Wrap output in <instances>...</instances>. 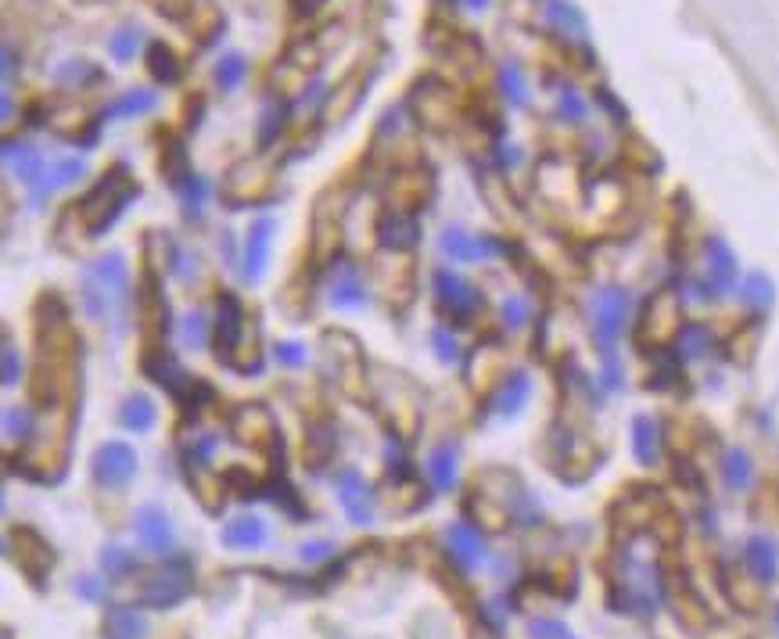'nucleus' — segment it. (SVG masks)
<instances>
[{
    "label": "nucleus",
    "mask_w": 779,
    "mask_h": 639,
    "mask_svg": "<svg viewBox=\"0 0 779 639\" xmlns=\"http://www.w3.org/2000/svg\"><path fill=\"white\" fill-rule=\"evenodd\" d=\"M496 90H499V98L510 104V109H525L532 94H528V75H525L522 62L503 58L499 69H496Z\"/></svg>",
    "instance_id": "28"
},
{
    "label": "nucleus",
    "mask_w": 779,
    "mask_h": 639,
    "mask_svg": "<svg viewBox=\"0 0 779 639\" xmlns=\"http://www.w3.org/2000/svg\"><path fill=\"white\" fill-rule=\"evenodd\" d=\"M54 80L65 83V87H87V83H98L101 80V69L90 65L87 58H69V62L54 72Z\"/></svg>",
    "instance_id": "40"
},
{
    "label": "nucleus",
    "mask_w": 779,
    "mask_h": 639,
    "mask_svg": "<svg viewBox=\"0 0 779 639\" xmlns=\"http://www.w3.org/2000/svg\"><path fill=\"white\" fill-rule=\"evenodd\" d=\"M0 557H8V542L4 539H0Z\"/></svg>",
    "instance_id": "56"
},
{
    "label": "nucleus",
    "mask_w": 779,
    "mask_h": 639,
    "mask_svg": "<svg viewBox=\"0 0 779 639\" xmlns=\"http://www.w3.org/2000/svg\"><path fill=\"white\" fill-rule=\"evenodd\" d=\"M532 320H536V306L525 292H510L499 298V327L510 331V334H522Z\"/></svg>",
    "instance_id": "33"
},
{
    "label": "nucleus",
    "mask_w": 779,
    "mask_h": 639,
    "mask_svg": "<svg viewBox=\"0 0 779 639\" xmlns=\"http://www.w3.org/2000/svg\"><path fill=\"white\" fill-rule=\"evenodd\" d=\"M543 14L546 22L554 26V33H564V37H575V40H586V14L578 11L571 0H546L543 4Z\"/></svg>",
    "instance_id": "30"
},
{
    "label": "nucleus",
    "mask_w": 779,
    "mask_h": 639,
    "mask_svg": "<svg viewBox=\"0 0 779 639\" xmlns=\"http://www.w3.org/2000/svg\"><path fill=\"white\" fill-rule=\"evenodd\" d=\"M421 241V223L409 209H388L385 216L377 220V245L392 252V255H406Z\"/></svg>",
    "instance_id": "16"
},
{
    "label": "nucleus",
    "mask_w": 779,
    "mask_h": 639,
    "mask_svg": "<svg viewBox=\"0 0 779 639\" xmlns=\"http://www.w3.org/2000/svg\"><path fill=\"white\" fill-rule=\"evenodd\" d=\"M554 119L564 126H575V130H583L589 123V115H593V104L589 98L583 94V87L571 83V80H557L554 83Z\"/></svg>",
    "instance_id": "22"
},
{
    "label": "nucleus",
    "mask_w": 779,
    "mask_h": 639,
    "mask_svg": "<svg viewBox=\"0 0 779 639\" xmlns=\"http://www.w3.org/2000/svg\"><path fill=\"white\" fill-rule=\"evenodd\" d=\"M438 252L446 263H456V266H485V263L503 258L510 248H507V241L496 234H475V231H467V226H446V231L438 234Z\"/></svg>",
    "instance_id": "6"
},
{
    "label": "nucleus",
    "mask_w": 779,
    "mask_h": 639,
    "mask_svg": "<svg viewBox=\"0 0 779 639\" xmlns=\"http://www.w3.org/2000/svg\"><path fill=\"white\" fill-rule=\"evenodd\" d=\"M101 568H104V575H112V578H127L136 568V557L127 550V546H104V550H101Z\"/></svg>",
    "instance_id": "43"
},
{
    "label": "nucleus",
    "mask_w": 779,
    "mask_h": 639,
    "mask_svg": "<svg viewBox=\"0 0 779 639\" xmlns=\"http://www.w3.org/2000/svg\"><path fill=\"white\" fill-rule=\"evenodd\" d=\"M719 475H722V485L729 493H747L755 485V456L747 453L743 446H729L719 460Z\"/></svg>",
    "instance_id": "24"
},
{
    "label": "nucleus",
    "mask_w": 779,
    "mask_h": 639,
    "mask_svg": "<svg viewBox=\"0 0 779 639\" xmlns=\"http://www.w3.org/2000/svg\"><path fill=\"white\" fill-rule=\"evenodd\" d=\"M75 592H80L83 600H101V578L83 575L80 582H75Z\"/></svg>",
    "instance_id": "53"
},
{
    "label": "nucleus",
    "mask_w": 779,
    "mask_h": 639,
    "mask_svg": "<svg viewBox=\"0 0 779 639\" xmlns=\"http://www.w3.org/2000/svg\"><path fill=\"white\" fill-rule=\"evenodd\" d=\"M176 194H180V202H183V216H188L191 223L194 220H202L205 216V209H209V197H212V184L205 176H198V173H188L176 184Z\"/></svg>",
    "instance_id": "32"
},
{
    "label": "nucleus",
    "mask_w": 779,
    "mask_h": 639,
    "mask_svg": "<svg viewBox=\"0 0 779 639\" xmlns=\"http://www.w3.org/2000/svg\"><path fill=\"white\" fill-rule=\"evenodd\" d=\"M273 359H277L284 371H302L305 363H310V353H305L302 342H277L273 345Z\"/></svg>",
    "instance_id": "47"
},
{
    "label": "nucleus",
    "mask_w": 779,
    "mask_h": 639,
    "mask_svg": "<svg viewBox=\"0 0 779 639\" xmlns=\"http://www.w3.org/2000/svg\"><path fill=\"white\" fill-rule=\"evenodd\" d=\"M334 493H338L342 510L353 517L356 525H374V493H371V481L363 478V470L342 467L338 478H334Z\"/></svg>",
    "instance_id": "15"
},
{
    "label": "nucleus",
    "mask_w": 779,
    "mask_h": 639,
    "mask_svg": "<svg viewBox=\"0 0 779 639\" xmlns=\"http://www.w3.org/2000/svg\"><path fill=\"white\" fill-rule=\"evenodd\" d=\"M19 51L11 48V43H4L0 40V83H8V80H14V75H19Z\"/></svg>",
    "instance_id": "50"
},
{
    "label": "nucleus",
    "mask_w": 779,
    "mask_h": 639,
    "mask_svg": "<svg viewBox=\"0 0 779 639\" xmlns=\"http://www.w3.org/2000/svg\"><path fill=\"white\" fill-rule=\"evenodd\" d=\"M144 618L133 607H112L109 611V639H144Z\"/></svg>",
    "instance_id": "37"
},
{
    "label": "nucleus",
    "mask_w": 779,
    "mask_h": 639,
    "mask_svg": "<svg viewBox=\"0 0 779 639\" xmlns=\"http://www.w3.org/2000/svg\"><path fill=\"white\" fill-rule=\"evenodd\" d=\"M136 51H141V33H136V29H119V33H112L109 54L115 58V62H122V65L133 62Z\"/></svg>",
    "instance_id": "44"
},
{
    "label": "nucleus",
    "mask_w": 779,
    "mask_h": 639,
    "mask_svg": "<svg viewBox=\"0 0 779 639\" xmlns=\"http://www.w3.org/2000/svg\"><path fill=\"white\" fill-rule=\"evenodd\" d=\"M629 432H633V456H636V464L639 467H658L661 460V424L654 420L650 414H636L633 424H629Z\"/></svg>",
    "instance_id": "23"
},
{
    "label": "nucleus",
    "mask_w": 779,
    "mask_h": 639,
    "mask_svg": "<svg viewBox=\"0 0 779 639\" xmlns=\"http://www.w3.org/2000/svg\"><path fill=\"white\" fill-rule=\"evenodd\" d=\"M220 542L226 546V550L252 554V550H259V546L270 542V525L259 514H237L223 525Z\"/></svg>",
    "instance_id": "21"
},
{
    "label": "nucleus",
    "mask_w": 779,
    "mask_h": 639,
    "mask_svg": "<svg viewBox=\"0 0 779 639\" xmlns=\"http://www.w3.org/2000/svg\"><path fill=\"white\" fill-rule=\"evenodd\" d=\"M11 112H14V101H11L8 90H0V123H8Z\"/></svg>",
    "instance_id": "54"
},
{
    "label": "nucleus",
    "mask_w": 779,
    "mask_h": 639,
    "mask_svg": "<svg viewBox=\"0 0 779 639\" xmlns=\"http://www.w3.org/2000/svg\"><path fill=\"white\" fill-rule=\"evenodd\" d=\"M432 353H435V359L442 363V367H456V363L467 359V348L461 342V334H456V327H449V324L432 327Z\"/></svg>",
    "instance_id": "35"
},
{
    "label": "nucleus",
    "mask_w": 779,
    "mask_h": 639,
    "mask_svg": "<svg viewBox=\"0 0 779 639\" xmlns=\"http://www.w3.org/2000/svg\"><path fill=\"white\" fill-rule=\"evenodd\" d=\"M90 475L101 485V489H127V485L136 478V453L127 443H104L98 446L94 460H90Z\"/></svg>",
    "instance_id": "10"
},
{
    "label": "nucleus",
    "mask_w": 779,
    "mask_h": 639,
    "mask_svg": "<svg viewBox=\"0 0 779 639\" xmlns=\"http://www.w3.org/2000/svg\"><path fill=\"white\" fill-rule=\"evenodd\" d=\"M191 592V575H188V560L180 565L159 571L155 578H148V586L141 589V604L151 607V611H170V607L183 604Z\"/></svg>",
    "instance_id": "13"
},
{
    "label": "nucleus",
    "mask_w": 779,
    "mask_h": 639,
    "mask_svg": "<svg viewBox=\"0 0 779 639\" xmlns=\"http://www.w3.org/2000/svg\"><path fill=\"white\" fill-rule=\"evenodd\" d=\"M661 571L644 554H621L618 560V600L625 604L621 611L633 615H658L661 607Z\"/></svg>",
    "instance_id": "5"
},
{
    "label": "nucleus",
    "mask_w": 779,
    "mask_h": 639,
    "mask_svg": "<svg viewBox=\"0 0 779 639\" xmlns=\"http://www.w3.org/2000/svg\"><path fill=\"white\" fill-rule=\"evenodd\" d=\"M80 302H83V313L90 320H101V324H112L115 320L119 331H127L130 302H133L127 255L122 252L98 255L80 277Z\"/></svg>",
    "instance_id": "1"
},
{
    "label": "nucleus",
    "mask_w": 779,
    "mask_h": 639,
    "mask_svg": "<svg viewBox=\"0 0 779 639\" xmlns=\"http://www.w3.org/2000/svg\"><path fill=\"white\" fill-rule=\"evenodd\" d=\"M700 255H705V273H700V277L708 281L715 302L737 295V287H740V263H737V252H732L729 241L719 237V234H708L705 245H700Z\"/></svg>",
    "instance_id": "9"
},
{
    "label": "nucleus",
    "mask_w": 779,
    "mask_h": 639,
    "mask_svg": "<svg viewBox=\"0 0 779 639\" xmlns=\"http://www.w3.org/2000/svg\"><path fill=\"white\" fill-rule=\"evenodd\" d=\"M532 395H536V377H532L528 371H510L493 388V395H488V417H496V420L522 417L532 403Z\"/></svg>",
    "instance_id": "12"
},
{
    "label": "nucleus",
    "mask_w": 779,
    "mask_h": 639,
    "mask_svg": "<svg viewBox=\"0 0 779 639\" xmlns=\"http://www.w3.org/2000/svg\"><path fill=\"white\" fill-rule=\"evenodd\" d=\"M148 72L155 83H176L180 80V62L165 43H151L148 48Z\"/></svg>",
    "instance_id": "38"
},
{
    "label": "nucleus",
    "mask_w": 779,
    "mask_h": 639,
    "mask_svg": "<svg viewBox=\"0 0 779 639\" xmlns=\"http://www.w3.org/2000/svg\"><path fill=\"white\" fill-rule=\"evenodd\" d=\"M198 263H202V258H198L191 248H183V245L170 248V273H173L176 281H191L194 273H198Z\"/></svg>",
    "instance_id": "48"
},
{
    "label": "nucleus",
    "mask_w": 779,
    "mask_h": 639,
    "mask_svg": "<svg viewBox=\"0 0 779 639\" xmlns=\"http://www.w3.org/2000/svg\"><path fill=\"white\" fill-rule=\"evenodd\" d=\"M737 295H740V302L751 313H766L772 302H776V284L761 270H755V273H747V277L740 281Z\"/></svg>",
    "instance_id": "34"
},
{
    "label": "nucleus",
    "mask_w": 779,
    "mask_h": 639,
    "mask_svg": "<svg viewBox=\"0 0 779 639\" xmlns=\"http://www.w3.org/2000/svg\"><path fill=\"white\" fill-rule=\"evenodd\" d=\"M119 424H122L127 432L144 435V432H151V428L159 424V406L151 403V395L133 392V395H127V399H122V406H119Z\"/></svg>",
    "instance_id": "29"
},
{
    "label": "nucleus",
    "mask_w": 779,
    "mask_h": 639,
    "mask_svg": "<svg viewBox=\"0 0 779 639\" xmlns=\"http://www.w3.org/2000/svg\"><path fill=\"white\" fill-rule=\"evenodd\" d=\"M0 428H4V435H11V438H26L29 432H33V414H29L26 406H8L4 414H0Z\"/></svg>",
    "instance_id": "45"
},
{
    "label": "nucleus",
    "mask_w": 779,
    "mask_h": 639,
    "mask_svg": "<svg viewBox=\"0 0 779 639\" xmlns=\"http://www.w3.org/2000/svg\"><path fill=\"white\" fill-rule=\"evenodd\" d=\"M496 162L503 165V170H514L517 162H522V151H517V144H496Z\"/></svg>",
    "instance_id": "52"
},
{
    "label": "nucleus",
    "mask_w": 779,
    "mask_h": 639,
    "mask_svg": "<svg viewBox=\"0 0 779 639\" xmlns=\"http://www.w3.org/2000/svg\"><path fill=\"white\" fill-rule=\"evenodd\" d=\"M144 371H148L151 382H159L165 392H173V395H180L183 388H188V382H191V377L180 371V363L170 353H165V348H162V353H151L144 359Z\"/></svg>",
    "instance_id": "31"
},
{
    "label": "nucleus",
    "mask_w": 779,
    "mask_h": 639,
    "mask_svg": "<svg viewBox=\"0 0 779 639\" xmlns=\"http://www.w3.org/2000/svg\"><path fill=\"white\" fill-rule=\"evenodd\" d=\"M180 342H183V348H191V353H198V348H209L212 316L205 310H191L188 316L180 320Z\"/></svg>",
    "instance_id": "36"
},
{
    "label": "nucleus",
    "mask_w": 779,
    "mask_h": 639,
    "mask_svg": "<svg viewBox=\"0 0 779 639\" xmlns=\"http://www.w3.org/2000/svg\"><path fill=\"white\" fill-rule=\"evenodd\" d=\"M0 510H4V496H0Z\"/></svg>",
    "instance_id": "57"
},
{
    "label": "nucleus",
    "mask_w": 779,
    "mask_h": 639,
    "mask_svg": "<svg viewBox=\"0 0 779 639\" xmlns=\"http://www.w3.org/2000/svg\"><path fill=\"white\" fill-rule=\"evenodd\" d=\"M432 298L438 313L449 320V327H471L485 310V295L478 284H471L453 266L432 270Z\"/></svg>",
    "instance_id": "4"
},
{
    "label": "nucleus",
    "mask_w": 779,
    "mask_h": 639,
    "mask_svg": "<svg viewBox=\"0 0 779 639\" xmlns=\"http://www.w3.org/2000/svg\"><path fill=\"white\" fill-rule=\"evenodd\" d=\"M273 237H277V220L273 216L252 220L249 234H244V248H241L244 284H259L266 277V266H270V255H273Z\"/></svg>",
    "instance_id": "11"
},
{
    "label": "nucleus",
    "mask_w": 779,
    "mask_h": 639,
    "mask_svg": "<svg viewBox=\"0 0 779 639\" xmlns=\"http://www.w3.org/2000/svg\"><path fill=\"white\" fill-rule=\"evenodd\" d=\"M586 313H589V338L600 363L621 359V345L633 327V295L618 284H604L589 295Z\"/></svg>",
    "instance_id": "2"
},
{
    "label": "nucleus",
    "mask_w": 779,
    "mask_h": 639,
    "mask_svg": "<svg viewBox=\"0 0 779 639\" xmlns=\"http://www.w3.org/2000/svg\"><path fill=\"white\" fill-rule=\"evenodd\" d=\"M305 565H320V560L331 557V542L327 539H313V542H302V554H299Z\"/></svg>",
    "instance_id": "51"
},
{
    "label": "nucleus",
    "mask_w": 779,
    "mask_h": 639,
    "mask_svg": "<svg viewBox=\"0 0 779 639\" xmlns=\"http://www.w3.org/2000/svg\"><path fill=\"white\" fill-rule=\"evenodd\" d=\"M671 348H676V356H679L682 363H700V359L711 356L715 334H711L708 324H697V320H690V324L679 327V334H676V342H671Z\"/></svg>",
    "instance_id": "26"
},
{
    "label": "nucleus",
    "mask_w": 779,
    "mask_h": 639,
    "mask_svg": "<svg viewBox=\"0 0 779 639\" xmlns=\"http://www.w3.org/2000/svg\"><path fill=\"white\" fill-rule=\"evenodd\" d=\"M427 481L435 485V493H453L456 481H461V443L456 438H442L432 446L424 460Z\"/></svg>",
    "instance_id": "20"
},
{
    "label": "nucleus",
    "mask_w": 779,
    "mask_h": 639,
    "mask_svg": "<svg viewBox=\"0 0 779 639\" xmlns=\"http://www.w3.org/2000/svg\"><path fill=\"white\" fill-rule=\"evenodd\" d=\"M682 302L676 292H658V295H650L647 298V306L644 313H639V324H636V334H639V342L650 345V348H661L668 342H676V334L682 327Z\"/></svg>",
    "instance_id": "8"
},
{
    "label": "nucleus",
    "mask_w": 779,
    "mask_h": 639,
    "mask_svg": "<svg viewBox=\"0 0 779 639\" xmlns=\"http://www.w3.org/2000/svg\"><path fill=\"white\" fill-rule=\"evenodd\" d=\"M287 126V104L284 101H270V109L263 112V123H259V144L270 148Z\"/></svg>",
    "instance_id": "42"
},
{
    "label": "nucleus",
    "mask_w": 779,
    "mask_h": 639,
    "mask_svg": "<svg viewBox=\"0 0 779 639\" xmlns=\"http://www.w3.org/2000/svg\"><path fill=\"white\" fill-rule=\"evenodd\" d=\"M528 639H578V636L571 632V626H564L560 618H532Z\"/></svg>",
    "instance_id": "46"
},
{
    "label": "nucleus",
    "mask_w": 779,
    "mask_h": 639,
    "mask_svg": "<svg viewBox=\"0 0 779 639\" xmlns=\"http://www.w3.org/2000/svg\"><path fill=\"white\" fill-rule=\"evenodd\" d=\"M159 109V94L155 90H141V87H133L127 90V94H119L112 104H104V112H101V123H122V119H136V115H148V112H155Z\"/></svg>",
    "instance_id": "25"
},
{
    "label": "nucleus",
    "mask_w": 779,
    "mask_h": 639,
    "mask_svg": "<svg viewBox=\"0 0 779 639\" xmlns=\"http://www.w3.org/2000/svg\"><path fill=\"white\" fill-rule=\"evenodd\" d=\"M324 298L334 313H363L371 306V284L353 258H334L324 277Z\"/></svg>",
    "instance_id": "7"
},
{
    "label": "nucleus",
    "mask_w": 779,
    "mask_h": 639,
    "mask_svg": "<svg viewBox=\"0 0 779 639\" xmlns=\"http://www.w3.org/2000/svg\"><path fill=\"white\" fill-rule=\"evenodd\" d=\"M743 568L758 586H772L779 578V539L769 531H755L743 542Z\"/></svg>",
    "instance_id": "17"
},
{
    "label": "nucleus",
    "mask_w": 779,
    "mask_h": 639,
    "mask_svg": "<svg viewBox=\"0 0 779 639\" xmlns=\"http://www.w3.org/2000/svg\"><path fill=\"white\" fill-rule=\"evenodd\" d=\"M442 539H446V554L453 557V565L467 575H475L488 560L485 536L471 521H453L446 531H442Z\"/></svg>",
    "instance_id": "14"
},
{
    "label": "nucleus",
    "mask_w": 779,
    "mask_h": 639,
    "mask_svg": "<svg viewBox=\"0 0 779 639\" xmlns=\"http://www.w3.org/2000/svg\"><path fill=\"white\" fill-rule=\"evenodd\" d=\"M136 194H141V191H136V184L127 176V170L104 173L98 184L87 191L83 202H80L90 237L109 234V226H115L122 220V212L130 209V202H133Z\"/></svg>",
    "instance_id": "3"
},
{
    "label": "nucleus",
    "mask_w": 779,
    "mask_h": 639,
    "mask_svg": "<svg viewBox=\"0 0 779 639\" xmlns=\"http://www.w3.org/2000/svg\"><path fill=\"white\" fill-rule=\"evenodd\" d=\"M83 176H87V162L83 159H54V162H48V173H43L40 187L33 191V202H43V197H48L51 191H58V187L80 184Z\"/></svg>",
    "instance_id": "27"
},
{
    "label": "nucleus",
    "mask_w": 779,
    "mask_h": 639,
    "mask_svg": "<svg viewBox=\"0 0 779 639\" xmlns=\"http://www.w3.org/2000/svg\"><path fill=\"white\" fill-rule=\"evenodd\" d=\"M244 310L237 295H223L216 302V316H212V342L223 348V359H231L234 353H241V338H244Z\"/></svg>",
    "instance_id": "18"
},
{
    "label": "nucleus",
    "mask_w": 779,
    "mask_h": 639,
    "mask_svg": "<svg viewBox=\"0 0 779 639\" xmlns=\"http://www.w3.org/2000/svg\"><path fill=\"white\" fill-rule=\"evenodd\" d=\"M22 382V356L14 342L8 338V331H0V385L11 388Z\"/></svg>",
    "instance_id": "41"
},
{
    "label": "nucleus",
    "mask_w": 779,
    "mask_h": 639,
    "mask_svg": "<svg viewBox=\"0 0 779 639\" xmlns=\"http://www.w3.org/2000/svg\"><path fill=\"white\" fill-rule=\"evenodd\" d=\"M385 460H388V475L392 478H406L409 475V456H406V446L399 443V435H388Z\"/></svg>",
    "instance_id": "49"
},
{
    "label": "nucleus",
    "mask_w": 779,
    "mask_h": 639,
    "mask_svg": "<svg viewBox=\"0 0 779 639\" xmlns=\"http://www.w3.org/2000/svg\"><path fill=\"white\" fill-rule=\"evenodd\" d=\"M133 531H136V542H141L144 550H151V554H173V521H170V514H165L159 504H148V507L136 510Z\"/></svg>",
    "instance_id": "19"
},
{
    "label": "nucleus",
    "mask_w": 779,
    "mask_h": 639,
    "mask_svg": "<svg viewBox=\"0 0 779 639\" xmlns=\"http://www.w3.org/2000/svg\"><path fill=\"white\" fill-rule=\"evenodd\" d=\"M244 75H249V62L237 51H226L216 62V69H212V80H216L220 90H237L244 83Z\"/></svg>",
    "instance_id": "39"
},
{
    "label": "nucleus",
    "mask_w": 779,
    "mask_h": 639,
    "mask_svg": "<svg viewBox=\"0 0 779 639\" xmlns=\"http://www.w3.org/2000/svg\"><path fill=\"white\" fill-rule=\"evenodd\" d=\"M292 4H295V11H299V14H313L320 4H324V0H292Z\"/></svg>",
    "instance_id": "55"
}]
</instances>
